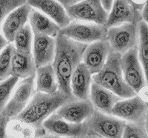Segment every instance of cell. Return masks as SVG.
I'll return each instance as SVG.
<instances>
[{
	"mask_svg": "<svg viewBox=\"0 0 148 138\" xmlns=\"http://www.w3.org/2000/svg\"><path fill=\"white\" fill-rule=\"evenodd\" d=\"M74 98H76L59 90L52 94L36 92L25 108L14 120L32 127L35 136H44L46 134L43 128L45 120L61 106Z\"/></svg>",
	"mask_w": 148,
	"mask_h": 138,
	"instance_id": "obj_1",
	"label": "cell"
},
{
	"mask_svg": "<svg viewBox=\"0 0 148 138\" xmlns=\"http://www.w3.org/2000/svg\"><path fill=\"white\" fill-rule=\"evenodd\" d=\"M56 47L52 64L59 82V90L73 95L71 89V76L80 63L88 44L79 42L62 33L56 37Z\"/></svg>",
	"mask_w": 148,
	"mask_h": 138,
	"instance_id": "obj_2",
	"label": "cell"
},
{
	"mask_svg": "<svg viewBox=\"0 0 148 138\" xmlns=\"http://www.w3.org/2000/svg\"><path fill=\"white\" fill-rule=\"evenodd\" d=\"M121 54L111 50L102 69L92 75L93 82L121 97L122 99L137 95L136 92L125 81L121 69Z\"/></svg>",
	"mask_w": 148,
	"mask_h": 138,
	"instance_id": "obj_3",
	"label": "cell"
},
{
	"mask_svg": "<svg viewBox=\"0 0 148 138\" xmlns=\"http://www.w3.org/2000/svg\"><path fill=\"white\" fill-rule=\"evenodd\" d=\"M88 137H122L126 121L113 115H108L95 109L90 118L84 120Z\"/></svg>",
	"mask_w": 148,
	"mask_h": 138,
	"instance_id": "obj_4",
	"label": "cell"
},
{
	"mask_svg": "<svg viewBox=\"0 0 148 138\" xmlns=\"http://www.w3.org/2000/svg\"><path fill=\"white\" fill-rule=\"evenodd\" d=\"M138 23L126 22L108 28L107 39L111 49L121 55L138 47Z\"/></svg>",
	"mask_w": 148,
	"mask_h": 138,
	"instance_id": "obj_5",
	"label": "cell"
},
{
	"mask_svg": "<svg viewBox=\"0 0 148 138\" xmlns=\"http://www.w3.org/2000/svg\"><path fill=\"white\" fill-rule=\"evenodd\" d=\"M72 21L106 24L109 12L103 7L101 0H81L66 7Z\"/></svg>",
	"mask_w": 148,
	"mask_h": 138,
	"instance_id": "obj_6",
	"label": "cell"
},
{
	"mask_svg": "<svg viewBox=\"0 0 148 138\" xmlns=\"http://www.w3.org/2000/svg\"><path fill=\"white\" fill-rule=\"evenodd\" d=\"M35 75L23 78L16 85L10 100L2 111V114L10 120L15 118L30 102L35 92Z\"/></svg>",
	"mask_w": 148,
	"mask_h": 138,
	"instance_id": "obj_7",
	"label": "cell"
},
{
	"mask_svg": "<svg viewBox=\"0 0 148 138\" xmlns=\"http://www.w3.org/2000/svg\"><path fill=\"white\" fill-rule=\"evenodd\" d=\"M59 33L84 44L107 39L108 27L96 23L71 21L66 27L61 28Z\"/></svg>",
	"mask_w": 148,
	"mask_h": 138,
	"instance_id": "obj_8",
	"label": "cell"
},
{
	"mask_svg": "<svg viewBox=\"0 0 148 138\" xmlns=\"http://www.w3.org/2000/svg\"><path fill=\"white\" fill-rule=\"evenodd\" d=\"M121 63L125 81L137 94V92L147 83L145 71L138 58V47L123 54Z\"/></svg>",
	"mask_w": 148,
	"mask_h": 138,
	"instance_id": "obj_9",
	"label": "cell"
},
{
	"mask_svg": "<svg viewBox=\"0 0 148 138\" xmlns=\"http://www.w3.org/2000/svg\"><path fill=\"white\" fill-rule=\"evenodd\" d=\"M43 128L46 133L52 136L88 137V128L84 122L71 123L62 119L56 112L45 120Z\"/></svg>",
	"mask_w": 148,
	"mask_h": 138,
	"instance_id": "obj_10",
	"label": "cell"
},
{
	"mask_svg": "<svg viewBox=\"0 0 148 138\" xmlns=\"http://www.w3.org/2000/svg\"><path fill=\"white\" fill-rule=\"evenodd\" d=\"M147 110L148 103L136 95L117 102L112 110V115L126 122L145 123Z\"/></svg>",
	"mask_w": 148,
	"mask_h": 138,
	"instance_id": "obj_11",
	"label": "cell"
},
{
	"mask_svg": "<svg viewBox=\"0 0 148 138\" xmlns=\"http://www.w3.org/2000/svg\"><path fill=\"white\" fill-rule=\"evenodd\" d=\"M95 109L90 98L84 100L74 98L61 106L55 112L67 121L81 123L90 118Z\"/></svg>",
	"mask_w": 148,
	"mask_h": 138,
	"instance_id": "obj_12",
	"label": "cell"
},
{
	"mask_svg": "<svg viewBox=\"0 0 148 138\" xmlns=\"http://www.w3.org/2000/svg\"><path fill=\"white\" fill-rule=\"evenodd\" d=\"M111 50L110 44L107 39L88 44L83 54L82 61L91 74H96L102 69Z\"/></svg>",
	"mask_w": 148,
	"mask_h": 138,
	"instance_id": "obj_13",
	"label": "cell"
},
{
	"mask_svg": "<svg viewBox=\"0 0 148 138\" xmlns=\"http://www.w3.org/2000/svg\"><path fill=\"white\" fill-rule=\"evenodd\" d=\"M141 20V10L129 0H114L105 27L108 28L126 22L138 23Z\"/></svg>",
	"mask_w": 148,
	"mask_h": 138,
	"instance_id": "obj_14",
	"label": "cell"
},
{
	"mask_svg": "<svg viewBox=\"0 0 148 138\" xmlns=\"http://www.w3.org/2000/svg\"><path fill=\"white\" fill-rule=\"evenodd\" d=\"M32 7L25 3L10 12L2 24V32L10 43H13L17 33L29 22Z\"/></svg>",
	"mask_w": 148,
	"mask_h": 138,
	"instance_id": "obj_15",
	"label": "cell"
},
{
	"mask_svg": "<svg viewBox=\"0 0 148 138\" xmlns=\"http://www.w3.org/2000/svg\"><path fill=\"white\" fill-rule=\"evenodd\" d=\"M56 47L55 37L45 34H34L33 43V56L37 67L52 64Z\"/></svg>",
	"mask_w": 148,
	"mask_h": 138,
	"instance_id": "obj_16",
	"label": "cell"
},
{
	"mask_svg": "<svg viewBox=\"0 0 148 138\" xmlns=\"http://www.w3.org/2000/svg\"><path fill=\"white\" fill-rule=\"evenodd\" d=\"M26 3L47 16L61 28L67 26L72 21L66 7L57 0H26Z\"/></svg>",
	"mask_w": 148,
	"mask_h": 138,
	"instance_id": "obj_17",
	"label": "cell"
},
{
	"mask_svg": "<svg viewBox=\"0 0 148 138\" xmlns=\"http://www.w3.org/2000/svg\"><path fill=\"white\" fill-rule=\"evenodd\" d=\"M90 99L96 109L112 115V110L117 102L122 100L121 97L96 82H92Z\"/></svg>",
	"mask_w": 148,
	"mask_h": 138,
	"instance_id": "obj_18",
	"label": "cell"
},
{
	"mask_svg": "<svg viewBox=\"0 0 148 138\" xmlns=\"http://www.w3.org/2000/svg\"><path fill=\"white\" fill-rule=\"evenodd\" d=\"M92 82V74L85 64L81 62L71 76V89L73 95L77 99L90 98Z\"/></svg>",
	"mask_w": 148,
	"mask_h": 138,
	"instance_id": "obj_19",
	"label": "cell"
},
{
	"mask_svg": "<svg viewBox=\"0 0 148 138\" xmlns=\"http://www.w3.org/2000/svg\"><path fill=\"white\" fill-rule=\"evenodd\" d=\"M29 24L32 28L34 35L45 34L56 38L59 34L61 30L58 24L45 14L33 7L29 15Z\"/></svg>",
	"mask_w": 148,
	"mask_h": 138,
	"instance_id": "obj_20",
	"label": "cell"
},
{
	"mask_svg": "<svg viewBox=\"0 0 148 138\" xmlns=\"http://www.w3.org/2000/svg\"><path fill=\"white\" fill-rule=\"evenodd\" d=\"M36 92L52 94L59 91V82L52 64L36 68L35 75Z\"/></svg>",
	"mask_w": 148,
	"mask_h": 138,
	"instance_id": "obj_21",
	"label": "cell"
},
{
	"mask_svg": "<svg viewBox=\"0 0 148 138\" xmlns=\"http://www.w3.org/2000/svg\"><path fill=\"white\" fill-rule=\"evenodd\" d=\"M36 66L33 53H26L15 50L12 58L11 75L19 79L36 75Z\"/></svg>",
	"mask_w": 148,
	"mask_h": 138,
	"instance_id": "obj_22",
	"label": "cell"
},
{
	"mask_svg": "<svg viewBox=\"0 0 148 138\" xmlns=\"http://www.w3.org/2000/svg\"><path fill=\"white\" fill-rule=\"evenodd\" d=\"M138 56L148 83V25L143 20L138 22Z\"/></svg>",
	"mask_w": 148,
	"mask_h": 138,
	"instance_id": "obj_23",
	"label": "cell"
},
{
	"mask_svg": "<svg viewBox=\"0 0 148 138\" xmlns=\"http://www.w3.org/2000/svg\"><path fill=\"white\" fill-rule=\"evenodd\" d=\"M34 36L30 24L27 23L16 35L13 42L16 49L26 53H33Z\"/></svg>",
	"mask_w": 148,
	"mask_h": 138,
	"instance_id": "obj_24",
	"label": "cell"
},
{
	"mask_svg": "<svg viewBox=\"0 0 148 138\" xmlns=\"http://www.w3.org/2000/svg\"><path fill=\"white\" fill-rule=\"evenodd\" d=\"M15 50L14 44H8L0 53V82L11 76L12 58Z\"/></svg>",
	"mask_w": 148,
	"mask_h": 138,
	"instance_id": "obj_25",
	"label": "cell"
},
{
	"mask_svg": "<svg viewBox=\"0 0 148 138\" xmlns=\"http://www.w3.org/2000/svg\"><path fill=\"white\" fill-rule=\"evenodd\" d=\"M18 81V77L11 75L5 81L0 82V114L7 105Z\"/></svg>",
	"mask_w": 148,
	"mask_h": 138,
	"instance_id": "obj_26",
	"label": "cell"
},
{
	"mask_svg": "<svg viewBox=\"0 0 148 138\" xmlns=\"http://www.w3.org/2000/svg\"><path fill=\"white\" fill-rule=\"evenodd\" d=\"M122 137L130 138H147L148 137L147 133L145 128V123H133L126 122Z\"/></svg>",
	"mask_w": 148,
	"mask_h": 138,
	"instance_id": "obj_27",
	"label": "cell"
},
{
	"mask_svg": "<svg viewBox=\"0 0 148 138\" xmlns=\"http://www.w3.org/2000/svg\"><path fill=\"white\" fill-rule=\"evenodd\" d=\"M25 2L26 0H0V26L10 12Z\"/></svg>",
	"mask_w": 148,
	"mask_h": 138,
	"instance_id": "obj_28",
	"label": "cell"
},
{
	"mask_svg": "<svg viewBox=\"0 0 148 138\" xmlns=\"http://www.w3.org/2000/svg\"><path fill=\"white\" fill-rule=\"evenodd\" d=\"M10 118L3 114H0V137H7V127Z\"/></svg>",
	"mask_w": 148,
	"mask_h": 138,
	"instance_id": "obj_29",
	"label": "cell"
},
{
	"mask_svg": "<svg viewBox=\"0 0 148 138\" xmlns=\"http://www.w3.org/2000/svg\"><path fill=\"white\" fill-rule=\"evenodd\" d=\"M137 95H138L141 100H143L145 102L148 103V83H147L146 84L144 85V86L137 92Z\"/></svg>",
	"mask_w": 148,
	"mask_h": 138,
	"instance_id": "obj_30",
	"label": "cell"
},
{
	"mask_svg": "<svg viewBox=\"0 0 148 138\" xmlns=\"http://www.w3.org/2000/svg\"><path fill=\"white\" fill-rule=\"evenodd\" d=\"M129 1L134 5L135 7H137L139 10H142L147 0H129Z\"/></svg>",
	"mask_w": 148,
	"mask_h": 138,
	"instance_id": "obj_31",
	"label": "cell"
},
{
	"mask_svg": "<svg viewBox=\"0 0 148 138\" xmlns=\"http://www.w3.org/2000/svg\"><path fill=\"white\" fill-rule=\"evenodd\" d=\"M141 16H142V20L146 22L148 25V0L141 10Z\"/></svg>",
	"mask_w": 148,
	"mask_h": 138,
	"instance_id": "obj_32",
	"label": "cell"
},
{
	"mask_svg": "<svg viewBox=\"0 0 148 138\" xmlns=\"http://www.w3.org/2000/svg\"><path fill=\"white\" fill-rule=\"evenodd\" d=\"M8 44H10V42L8 41V39L5 37L3 34L0 33V53L7 47Z\"/></svg>",
	"mask_w": 148,
	"mask_h": 138,
	"instance_id": "obj_33",
	"label": "cell"
},
{
	"mask_svg": "<svg viewBox=\"0 0 148 138\" xmlns=\"http://www.w3.org/2000/svg\"><path fill=\"white\" fill-rule=\"evenodd\" d=\"M101 2L104 8L107 11L110 12V10H111V7H112V5H113V2H114V0H101Z\"/></svg>",
	"mask_w": 148,
	"mask_h": 138,
	"instance_id": "obj_34",
	"label": "cell"
},
{
	"mask_svg": "<svg viewBox=\"0 0 148 138\" xmlns=\"http://www.w3.org/2000/svg\"><path fill=\"white\" fill-rule=\"evenodd\" d=\"M57 1H59L60 3L62 4L64 7H67L70 5H72L73 4L76 3V2H79V1H81V0H57Z\"/></svg>",
	"mask_w": 148,
	"mask_h": 138,
	"instance_id": "obj_35",
	"label": "cell"
},
{
	"mask_svg": "<svg viewBox=\"0 0 148 138\" xmlns=\"http://www.w3.org/2000/svg\"><path fill=\"white\" fill-rule=\"evenodd\" d=\"M145 128H146L147 133V135H148V110H147V113L146 118H145Z\"/></svg>",
	"mask_w": 148,
	"mask_h": 138,
	"instance_id": "obj_36",
	"label": "cell"
}]
</instances>
